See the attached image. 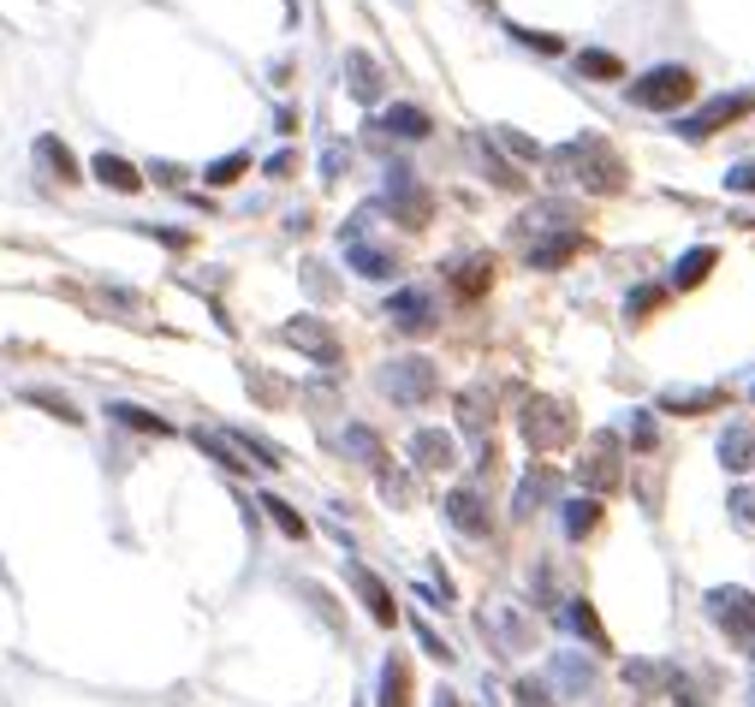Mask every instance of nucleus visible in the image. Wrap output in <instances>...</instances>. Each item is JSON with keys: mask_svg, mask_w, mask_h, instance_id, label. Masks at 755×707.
Instances as JSON below:
<instances>
[{"mask_svg": "<svg viewBox=\"0 0 755 707\" xmlns=\"http://www.w3.org/2000/svg\"><path fill=\"white\" fill-rule=\"evenodd\" d=\"M548 161L559 167V179L589 185V191H619V185H625L619 155H613V149L601 143V137H571V143H559Z\"/></svg>", "mask_w": 755, "mask_h": 707, "instance_id": "f257e3e1", "label": "nucleus"}, {"mask_svg": "<svg viewBox=\"0 0 755 707\" xmlns=\"http://www.w3.org/2000/svg\"><path fill=\"white\" fill-rule=\"evenodd\" d=\"M524 440H530V452H553L571 440V411H565L559 399H530L524 404Z\"/></svg>", "mask_w": 755, "mask_h": 707, "instance_id": "f03ea898", "label": "nucleus"}, {"mask_svg": "<svg viewBox=\"0 0 755 707\" xmlns=\"http://www.w3.org/2000/svg\"><path fill=\"white\" fill-rule=\"evenodd\" d=\"M381 387H387V393H393L399 404H429L435 387H440V375H435L429 357H393V363L381 369Z\"/></svg>", "mask_w": 755, "mask_h": 707, "instance_id": "7ed1b4c3", "label": "nucleus"}, {"mask_svg": "<svg viewBox=\"0 0 755 707\" xmlns=\"http://www.w3.org/2000/svg\"><path fill=\"white\" fill-rule=\"evenodd\" d=\"M690 90H696V78H690L684 66H654L649 78L631 84V101L649 113H666V108H678V101H690Z\"/></svg>", "mask_w": 755, "mask_h": 707, "instance_id": "20e7f679", "label": "nucleus"}, {"mask_svg": "<svg viewBox=\"0 0 755 707\" xmlns=\"http://www.w3.org/2000/svg\"><path fill=\"white\" fill-rule=\"evenodd\" d=\"M381 202H387V209H393L405 226H429V209H435L429 191L417 185V173H411V167H387V191H381Z\"/></svg>", "mask_w": 755, "mask_h": 707, "instance_id": "39448f33", "label": "nucleus"}, {"mask_svg": "<svg viewBox=\"0 0 755 707\" xmlns=\"http://www.w3.org/2000/svg\"><path fill=\"white\" fill-rule=\"evenodd\" d=\"M387 321L399 327V333H429V327L440 321L435 315V292L429 286H405V292L387 298Z\"/></svg>", "mask_w": 755, "mask_h": 707, "instance_id": "423d86ee", "label": "nucleus"}, {"mask_svg": "<svg viewBox=\"0 0 755 707\" xmlns=\"http://www.w3.org/2000/svg\"><path fill=\"white\" fill-rule=\"evenodd\" d=\"M708 618L720 630H732L738 642H755V601L744 589H708Z\"/></svg>", "mask_w": 755, "mask_h": 707, "instance_id": "0eeeda50", "label": "nucleus"}, {"mask_svg": "<svg viewBox=\"0 0 755 707\" xmlns=\"http://www.w3.org/2000/svg\"><path fill=\"white\" fill-rule=\"evenodd\" d=\"M577 482L589 488V500H595V494H613V488L625 482V464L613 458V434H601L595 446H589V458H577Z\"/></svg>", "mask_w": 755, "mask_h": 707, "instance_id": "6e6552de", "label": "nucleus"}, {"mask_svg": "<svg viewBox=\"0 0 755 707\" xmlns=\"http://www.w3.org/2000/svg\"><path fill=\"white\" fill-rule=\"evenodd\" d=\"M750 108H755V96H750V90H732V96H714L708 108H702V113H690V119L678 125V131H684L690 143H696V137L720 131V125H732V119H744Z\"/></svg>", "mask_w": 755, "mask_h": 707, "instance_id": "1a4fd4ad", "label": "nucleus"}, {"mask_svg": "<svg viewBox=\"0 0 755 707\" xmlns=\"http://www.w3.org/2000/svg\"><path fill=\"white\" fill-rule=\"evenodd\" d=\"M280 339H286V345H298L304 357L327 363V369L339 363V339H334V327L316 321V315H298V321H286V327H280Z\"/></svg>", "mask_w": 755, "mask_h": 707, "instance_id": "9d476101", "label": "nucleus"}, {"mask_svg": "<svg viewBox=\"0 0 755 707\" xmlns=\"http://www.w3.org/2000/svg\"><path fill=\"white\" fill-rule=\"evenodd\" d=\"M411 464H417V470H452L458 446H452L446 428H417V434H411Z\"/></svg>", "mask_w": 755, "mask_h": 707, "instance_id": "9b49d317", "label": "nucleus"}, {"mask_svg": "<svg viewBox=\"0 0 755 707\" xmlns=\"http://www.w3.org/2000/svg\"><path fill=\"white\" fill-rule=\"evenodd\" d=\"M482 630L500 642V654H524V648H530V624H524V613H512V606H488Z\"/></svg>", "mask_w": 755, "mask_h": 707, "instance_id": "f8f14e48", "label": "nucleus"}, {"mask_svg": "<svg viewBox=\"0 0 755 707\" xmlns=\"http://www.w3.org/2000/svg\"><path fill=\"white\" fill-rule=\"evenodd\" d=\"M446 517H452V529H464V535H488V505H482L476 488H452Z\"/></svg>", "mask_w": 755, "mask_h": 707, "instance_id": "ddd939ff", "label": "nucleus"}, {"mask_svg": "<svg viewBox=\"0 0 755 707\" xmlns=\"http://www.w3.org/2000/svg\"><path fill=\"white\" fill-rule=\"evenodd\" d=\"M345 78H351V96H357L363 108H369V101H381V90H387V84H381V66H375L363 48H351V54H345Z\"/></svg>", "mask_w": 755, "mask_h": 707, "instance_id": "4468645a", "label": "nucleus"}, {"mask_svg": "<svg viewBox=\"0 0 755 707\" xmlns=\"http://www.w3.org/2000/svg\"><path fill=\"white\" fill-rule=\"evenodd\" d=\"M577 250H583V232H577V226H565V232H553V238H541V244H530V268H565Z\"/></svg>", "mask_w": 755, "mask_h": 707, "instance_id": "2eb2a0df", "label": "nucleus"}, {"mask_svg": "<svg viewBox=\"0 0 755 707\" xmlns=\"http://www.w3.org/2000/svg\"><path fill=\"white\" fill-rule=\"evenodd\" d=\"M36 161H42V167L54 173L60 185H78V179H84V167H78V161H72V149L60 143L54 131H42V137H36Z\"/></svg>", "mask_w": 755, "mask_h": 707, "instance_id": "dca6fc26", "label": "nucleus"}, {"mask_svg": "<svg viewBox=\"0 0 755 707\" xmlns=\"http://www.w3.org/2000/svg\"><path fill=\"white\" fill-rule=\"evenodd\" d=\"M720 464H726V470H755V428L750 422H726Z\"/></svg>", "mask_w": 755, "mask_h": 707, "instance_id": "f3484780", "label": "nucleus"}, {"mask_svg": "<svg viewBox=\"0 0 755 707\" xmlns=\"http://www.w3.org/2000/svg\"><path fill=\"white\" fill-rule=\"evenodd\" d=\"M351 583H357V595H363V606H369V618L375 624H393V595H387V583L375 571H363V565H351Z\"/></svg>", "mask_w": 755, "mask_h": 707, "instance_id": "a211bd4d", "label": "nucleus"}, {"mask_svg": "<svg viewBox=\"0 0 755 707\" xmlns=\"http://www.w3.org/2000/svg\"><path fill=\"white\" fill-rule=\"evenodd\" d=\"M381 131L387 137H405V143H423V137H429V113L411 108V101H399V108L381 113Z\"/></svg>", "mask_w": 755, "mask_h": 707, "instance_id": "6ab92c4d", "label": "nucleus"}, {"mask_svg": "<svg viewBox=\"0 0 755 707\" xmlns=\"http://www.w3.org/2000/svg\"><path fill=\"white\" fill-rule=\"evenodd\" d=\"M708 268H714V250H708V244L684 250V256L672 262V292H690V286H702V280H708Z\"/></svg>", "mask_w": 755, "mask_h": 707, "instance_id": "aec40b11", "label": "nucleus"}, {"mask_svg": "<svg viewBox=\"0 0 755 707\" xmlns=\"http://www.w3.org/2000/svg\"><path fill=\"white\" fill-rule=\"evenodd\" d=\"M553 488H559V476H553V470H530V476L518 482V500H512V512L530 517L536 505H548V500H553Z\"/></svg>", "mask_w": 755, "mask_h": 707, "instance_id": "412c9836", "label": "nucleus"}, {"mask_svg": "<svg viewBox=\"0 0 755 707\" xmlns=\"http://www.w3.org/2000/svg\"><path fill=\"white\" fill-rule=\"evenodd\" d=\"M381 707H411V666L399 654H387L381 666Z\"/></svg>", "mask_w": 755, "mask_h": 707, "instance_id": "4be33fe9", "label": "nucleus"}, {"mask_svg": "<svg viewBox=\"0 0 755 707\" xmlns=\"http://www.w3.org/2000/svg\"><path fill=\"white\" fill-rule=\"evenodd\" d=\"M90 173L108 185V191H137V185H143V173H137L131 161H119V155H96Z\"/></svg>", "mask_w": 755, "mask_h": 707, "instance_id": "5701e85b", "label": "nucleus"}, {"mask_svg": "<svg viewBox=\"0 0 755 707\" xmlns=\"http://www.w3.org/2000/svg\"><path fill=\"white\" fill-rule=\"evenodd\" d=\"M666 411H684V416H696V411H714V404H726L720 387H672V393L660 399Z\"/></svg>", "mask_w": 755, "mask_h": 707, "instance_id": "b1692460", "label": "nucleus"}, {"mask_svg": "<svg viewBox=\"0 0 755 707\" xmlns=\"http://www.w3.org/2000/svg\"><path fill=\"white\" fill-rule=\"evenodd\" d=\"M565 630H577L589 648H607V630H601V618H595V606H589V601H571V606H565Z\"/></svg>", "mask_w": 755, "mask_h": 707, "instance_id": "393cba45", "label": "nucleus"}, {"mask_svg": "<svg viewBox=\"0 0 755 707\" xmlns=\"http://www.w3.org/2000/svg\"><path fill=\"white\" fill-rule=\"evenodd\" d=\"M339 446H345L357 464H381V434H375V428H363V422H351L345 434H339Z\"/></svg>", "mask_w": 755, "mask_h": 707, "instance_id": "a878e982", "label": "nucleus"}, {"mask_svg": "<svg viewBox=\"0 0 755 707\" xmlns=\"http://www.w3.org/2000/svg\"><path fill=\"white\" fill-rule=\"evenodd\" d=\"M577 72H583V78H595V84L625 78V66H619L613 54H601V48H583V54H577Z\"/></svg>", "mask_w": 755, "mask_h": 707, "instance_id": "bb28decb", "label": "nucleus"}, {"mask_svg": "<svg viewBox=\"0 0 755 707\" xmlns=\"http://www.w3.org/2000/svg\"><path fill=\"white\" fill-rule=\"evenodd\" d=\"M595 523H601V505L589 500V494L565 505V535H571V541H583V535H589V529H595Z\"/></svg>", "mask_w": 755, "mask_h": 707, "instance_id": "cd10ccee", "label": "nucleus"}, {"mask_svg": "<svg viewBox=\"0 0 755 707\" xmlns=\"http://www.w3.org/2000/svg\"><path fill=\"white\" fill-rule=\"evenodd\" d=\"M262 512L274 517V529H280V535H292V541H304V535H310V523H304V517H298V512H292V505H286V500L262 494Z\"/></svg>", "mask_w": 755, "mask_h": 707, "instance_id": "c85d7f7f", "label": "nucleus"}, {"mask_svg": "<svg viewBox=\"0 0 755 707\" xmlns=\"http://www.w3.org/2000/svg\"><path fill=\"white\" fill-rule=\"evenodd\" d=\"M470 155L488 167V179H494V185H506V191H518V173H512L506 161H500L494 149H488V137H470Z\"/></svg>", "mask_w": 755, "mask_h": 707, "instance_id": "c756f323", "label": "nucleus"}, {"mask_svg": "<svg viewBox=\"0 0 755 707\" xmlns=\"http://www.w3.org/2000/svg\"><path fill=\"white\" fill-rule=\"evenodd\" d=\"M113 416H119L125 428H143V434H173V422H161L155 411H143V404H108Z\"/></svg>", "mask_w": 755, "mask_h": 707, "instance_id": "7c9ffc66", "label": "nucleus"}, {"mask_svg": "<svg viewBox=\"0 0 755 707\" xmlns=\"http://www.w3.org/2000/svg\"><path fill=\"white\" fill-rule=\"evenodd\" d=\"M197 446H203L209 458H221L226 470H244V464H250V458H238V446L226 434H215V428H197Z\"/></svg>", "mask_w": 755, "mask_h": 707, "instance_id": "2f4dec72", "label": "nucleus"}, {"mask_svg": "<svg viewBox=\"0 0 755 707\" xmlns=\"http://www.w3.org/2000/svg\"><path fill=\"white\" fill-rule=\"evenodd\" d=\"M452 286H458L464 298H476L488 286V262L482 256H470V262H452Z\"/></svg>", "mask_w": 755, "mask_h": 707, "instance_id": "473e14b6", "label": "nucleus"}, {"mask_svg": "<svg viewBox=\"0 0 755 707\" xmlns=\"http://www.w3.org/2000/svg\"><path fill=\"white\" fill-rule=\"evenodd\" d=\"M458 422L470 428V434H482V428L494 422V411H488V399H482V393H464V399H458Z\"/></svg>", "mask_w": 755, "mask_h": 707, "instance_id": "72a5a7b5", "label": "nucleus"}, {"mask_svg": "<svg viewBox=\"0 0 755 707\" xmlns=\"http://www.w3.org/2000/svg\"><path fill=\"white\" fill-rule=\"evenodd\" d=\"M244 167H250V155H221V161H209V167H203V179L209 185H232Z\"/></svg>", "mask_w": 755, "mask_h": 707, "instance_id": "f704fd0d", "label": "nucleus"}, {"mask_svg": "<svg viewBox=\"0 0 755 707\" xmlns=\"http://www.w3.org/2000/svg\"><path fill=\"white\" fill-rule=\"evenodd\" d=\"M625 428H631V440H637L643 452H654V440H660V434H654V416H649V411H631V422H625Z\"/></svg>", "mask_w": 755, "mask_h": 707, "instance_id": "c9c22d12", "label": "nucleus"}, {"mask_svg": "<svg viewBox=\"0 0 755 707\" xmlns=\"http://www.w3.org/2000/svg\"><path fill=\"white\" fill-rule=\"evenodd\" d=\"M24 399H30V404H42V411H54L60 422H78V411H72V404L60 399V393H36V387H30V393H24Z\"/></svg>", "mask_w": 755, "mask_h": 707, "instance_id": "e433bc0d", "label": "nucleus"}, {"mask_svg": "<svg viewBox=\"0 0 755 707\" xmlns=\"http://www.w3.org/2000/svg\"><path fill=\"white\" fill-rule=\"evenodd\" d=\"M494 137H500V143H506V149H512V155H524V161H541V149L530 143V137H518V131H506V125H500V131H494Z\"/></svg>", "mask_w": 755, "mask_h": 707, "instance_id": "4c0bfd02", "label": "nucleus"}, {"mask_svg": "<svg viewBox=\"0 0 755 707\" xmlns=\"http://www.w3.org/2000/svg\"><path fill=\"white\" fill-rule=\"evenodd\" d=\"M345 161H351L345 143H327L322 149V179H339V173H345Z\"/></svg>", "mask_w": 755, "mask_h": 707, "instance_id": "58836bf2", "label": "nucleus"}, {"mask_svg": "<svg viewBox=\"0 0 755 707\" xmlns=\"http://www.w3.org/2000/svg\"><path fill=\"white\" fill-rule=\"evenodd\" d=\"M518 707H553V702H548V684L524 678V684H518Z\"/></svg>", "mask_w": 755, "mask_h": 707, "instance_id": "ea45409f", "label": "nucleus"}, {"mask_svg": "<svg viewBox=\"0 0 755 707\" xmlns=\"http://www.w3.org/2000/svg\"><path fill=\"white\" fill-rule=\"evenodd\" d=\"M726 191H755V161H744V167L726 173Z\"/></svg>", "mask_w": 755, "mask_h": 707, "instance_id": "a19ab883", "label": "nucleus"}, {"mask_svg": "<svg viewBox=\"0 0 755 707\" xmlns=\"http://www.w3.org/2000/svg\"><path fill=\"white\" fill-rule=\"evenodd\" d=\"M654 303H660V286H643V292H631L625 315H643V310H654Z\"/></svg>", "mask_w": 755, "mask_h": 707, "instance_id": "79ce46f5", "label": "nucleus"}, {"mask_svg": "<svg viewBox=\"0 0 755 707\" xmlns=\"http://www.w3.org/2000/svg\"><path fill=\"white\" fill-rule=\"evenodd\" d=\"M417 642H423V648H429V654H435V660H452V648H446V642H440V636H435V630H429V624H417Z\"/></svg>", "mask_w": 755, "mask_h": 707, "instance_id": "37998d69", "label": "nucleus"}, {"mask_svg": "<svg viewBox=\"0 0 755 707\" xmlns=\"http://www.w3.org/2000/svg\"><path fill=\"white\" fill-rule=\"evenodd\" d=\"M512 36H518L524 48H541V54H559V42H553V36H536V30H512Z\"/></svg>", "mask_w": 755, "mask_h": 707, "instance_id": "c03bdc74", "label": "nucleus"}, {"mask_svg": "<svg viewBox=\"0 0 755 707\" xmlns=\"http://www.w3.org/2000/svg\"><path fill=\"white\" fill-rule=\"evenodd\" d=\"M286 173H292V155H286V149H280V155L268 161V179H286Z\"/></svg>", "mask_w": 755, "mask_h": 707, "instance_id": "a18cd8bd", "label": "nucleus"}, {"mask_svg": "<svg viewBox=\"0 0 755 707\" xmlns=\"http://www.w3.org/2000/svg\"><path fill=\"white\" fill-rule=\"evenodd\" d=\"M435 707H458V696H446V690H440V702Z\"/></svg>", "mask_w": 755, "mask_h": 707, "instance_id": "49530a36", "label": "nucleus"}, {"mask_svg": "<svg viewBox=\"0 0 755 707\" xmlns=\"http://www.w3.org/2000/svg\"><path fill=\"white\" fill-rule=\"evenodd\" d=\"M750 399H755V393H750Z\"/></svg>", "mask_w": 755, "mask_h": 707, "instance_id": "de8ad7c7", "label": "nucleus"}]
</instances>
